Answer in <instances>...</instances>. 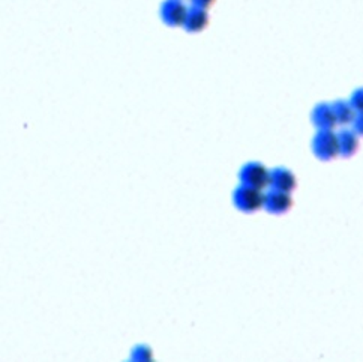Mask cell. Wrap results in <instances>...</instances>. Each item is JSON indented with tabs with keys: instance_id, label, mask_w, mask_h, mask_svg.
<instances>
[{
	"instance_id": "obj_12",
	"label": "cell",
	"mask_w": 363,
	"mask_h": 362,
	"mask_svg": "<svg viewBox=\"0 0 363 362\" xmlns=\"http://www.w3.org/2000/svg\"><path fill=\"white\" fill-rule=\"evenodd\" d=\"M350 102H352V106L357 111V114L363 113V87L354 90V94L352 95Z\"/></svg>"
},
{
	"instance_id": "obj_1",
	"label": "cell",
	"mask_w": 363,
	"mask_h": 362,
	"mask_svg": "<svg viewBox=\"0 0 363 362\" xmlns=\"http://www.w3.org/2000/svg\"><path fill=\"white\" fill-rule=\"evenodd\" d=\"M233 203L236 208L245 214H254L264 208L263 190H258L250 185H240L233 192Z\"/></svg>"
},
{
	"instance_id": "obj_8",
	"label": "cell",
	"mask_w": 363,
	"mask_h": 362,
	"mask_svg": "<svg viewBox=\"0 0 363 362\" xmlns=\"http://www.w3.org/2000/svg\"><path fill=\"white\" fill-rule=\"evenodd\" d=\"M311 119H313V124L318 129H333L336 125H338L333 107L332 104H328V102H321V104L315 106Z\"/></svg>"
},
{
	"instance_id": "obj_13",
	"label": "cell",
	"mask_w": 363,
	"mask_h": 362,
	"mask_svg": "<svg viewBox=\"0 0 363 362\" xmlns=\"http://www.w3.org/2000/svg\"><path fill=\"white\" fill-rule=\"evenodd\" d=\"M353 129L357 136H363V113L357 114L353 122Z\"/></svg>"
},
{
	"instance_id": "obj_6",
	"label": "cell",
	"mask_w": 363,
	"mask_h": 362,
	"mask_svg": "<svg viewBox=\"0 0 363 362\" xmlns=\"http://www.w3.org/2000/svg\"><path fill=\"white\" fill-rule=\"evenodd\" d=\"M297 187L296 176L285 167H277L270 172V188L284 192H293Z\"/></svg>"
},
{
	"instance_id": "obj_10",
	"label": "cell",
	"mask_w": 363,
	"mask_h": 362,
	"mask_svg": "<svg viewBox=\"0 0 363 362\" xmlns=\"http://www.w3.org/2000/svg\"><path fill=\"white\" fill-rule=\"evenodd\" d=\"M340 138V150L342 157H352L353 153L359 149V138L354 131H350V129H342L338 134Z\"/></svg>"
},
{
	"instance_id": "obj_7",
	"label": "cell",
	"mask_w": 363,
	"mask_h": 362,
	"mask_svg": "<svg viewBox=\"0 0 363 362\" xmlns=\"http://www.w3.org/2000/svg\"><path fill=\"white\" fill-rule=\"evenodd\" d=\"M209 26V14L207 9L192 5L188 11V17L184 24V29L191 33H199Z\"/></svg>"
},
{
	"instance_id": "obj_4",
	"label": "cell",
	"mask_w": 363,
	"mask_h": 362,
	"mask_svg": "<svg viewBox=\"0 0 363 362\" xmlns=\"http://www.w3.org/2000/svg\"><path fill=\"white\" fill-rule=\"evenodd\" d=\"M188 11L184 0H165L161 5V18L170 28H184Z\"/></svg>"
},
{
	"instance_id": "obj_9",
	"label": "cell",
	"mask_w": 363,
	"mask_h": 362,
	"mask_svg": "<svg viewBox=\"0 0 363 362\" xmlns=\"http://www.w3.org/2000/svg\"><path fill=\"white\" fill-rule=\"evenodd\" d=\"M332 107H333V111H335V116H336V121H338V125H347V124L354 122L357 111L353 109L352 102L344 101V99H338V101L333 102Z\"/></svg>"
},
{
	"instance_id": "obj_2",
	"label": "cell",
	"mask_w": 363,
	"mask_h": 362,
	"mask_svg": "<svg viewBox=\"0 0 363 362\" xmlns=\"http://www.w3.org/2000/svg\"><path fill=\"white\" fill-rule=\"evenodd\" d=\"M313 150L315 157L323 161H330L341 155L340 150V138L338 134L333 133V129H318L313 140Z\"/></svg>"
},
{
	"instance_id": "obj_3",
	"label": "cell",
	"mask_w": 363,
	"mask_h": 362,
	"mask_svg": "<svg viewBox=\"0 0 363 362\" xmlns=\"http://www.w3.org/2000/svg\"><path fill=\"white\" fill-rule=\"evenodd\" d=\"M239 179L243 185H250L258 190L270 187V172L262 163H248L242 167Z\"/></svg>"
},
{
	"instance_id": "obj_11",
	"label": "cell",
	"mask_w": 363,
	"mask_h": 362,
	"mask_svg": "<svg viewBox=\"0 0 363 362\" xmlns=\"http://www.w3.org/2000/svg\"><path fill=\"white\" fill-rule=\"evenodd\" d=\"M131 359L133 361H152L153 359V353H152V349L149 346H135L133 349V353H131Z\"/></svg>"
},
{
	"instance_id": "obj_5",
	"label": "cell",
	"mask_w": 363,
	"mask_h": 362,
	"mask_svg": "<svg viewBox=\"0 0 363 362\" xmlns=\"http://www.w3.org/2000/svg\"><path fill=\"white\" fill-rule=\"evenodd\" d=\"M291 206H293V199L290 196V192H284L279 190L270 188V191L264 194V209L269 214H274V215L285 214L291 209Z\"/></svg>"
},
{
	"instance_id": "obj_14",
	"label": "cell",
	"mask_w": 363,
	"mask_h": 362,
	"mask_svg": "<svg viewBox=\"0 0 363 362\" xmlns=\"http://www.w3.org/2000/svg\"><path fill=\"white\" fill-rule=\"evenodd\" d=\"M215 4V0H192V5L196 6H201V8H209L211 5Z\"/></svg>"
}]
</instances>
